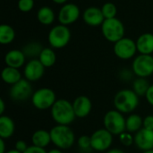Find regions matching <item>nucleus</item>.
Instances as JSON below:
<instances>
[{"mask_svg":"<svg viewBox=\"0 0 153 153\" xmlns=\"http://www.w3.org/2000/svg\"><path fill=\"white\" fill-rule=\"evenodd\" d=\"M50 109L52 118L57 125L69 126L76 118L73 103L67 100H57Z\"/></svg>","mask_w":153,"mask_h":153,"instance_id":"1","label":"nucleus"},{"mask_svg":"<svg viewBox=\"0 0 153 153\" xmlns=\"http://www.w3.org/2000/svg\"><path fill=\"white\" fill-rule=\"evenodd\" d=\"M51 143L60 150H67L73 147L75 142V135L69 126L56 125L51 128Z\"/></svg>","mask_w":153,"mask_h":153,"instance_id":"2","label":"nucleus"},{"mask_svg":"<svg viewBox=\"0 0 153 153\" xmlns=\"http://www.w3.org/2000/svg\"><path fill=\"white\" fill-rule=\"evenodd\" d=\"M139 105V96L129 89L119 91L114 98V106L117 110L123 114L134 112Z\"/></svg>","mask_w":153,"mask_h":153,"instance_id":"3","label":"nucleus"},{"mask_svg":"<svg viewBox=\"0 0 153 153\" xmlns=\"http://www.w3.org/2000/svg\"><path fill=\"white\" fill-rule=\"evenodd\" d=\"M101 32L108 41L116 43L125 37L126 29L122 21L116 17L104 21L101 25Z\"/></svg>","mask_w":153,"mask_h":153,"instance_id":"4","label":"nucleus"},{"mask_svg":"<svg viewBox=\"0 0 153 153\" xmlns=\"http://www.w3.org/2000/svg\"><path fill=\"white\" fill-rule=\"evenodd\" d=\"M71 36V30L67 26L58 24L50 29L48 35V41L52 48L60 49L68 45Z\"/></svg>","mask_w":153,"mask_h":153,"instance_id":"5","label":"nucleus"},{"mask_svg":"<svg viewBox=\"0 0 153 153\" xmlns=\"http://www.w3.org/2000/svg\"><path fill=\"white\" fill-rule=\"evenodd\" d=\"M126 118H125L123 113L118 110H109L105 114L103 118L104 128L110 132L113 135H120L126 131Z\"/></svg>","mask_w":153,"mask_h":153,"instance_id":"6","label":"nucleus"},{"mask_svg":"<svg viewBox=\"0 0 153 153\" xmlns=\"http://www.w3.org/2000/svg\"><path fill=\"white\" fill-rule=\"evenodd\" d=\"M31 103L39 110H46L51 108L55 102L57 100L56 93L49 88H40L33 92Z\"/></svg>","mask_w":153,"mask_h":153,"instance_id":"7","label":"nucleus"},{"mask_svg":"<svg viewBox=\"0 0 153 153\" xmlns=\"http://www.w3.org/2000/svg\"><path fill=\"white\" fill-rule=\"evenodd\" d=\"M132 71L141 78H147L153 74V56L152 55H138L132 64Z\"/></svg>","mask_w":153,"mask_h":153,"instance_id":"8","label":"nucleus"},{"mask_svg":"<svg viewBox=\"0 0 153 153\" xmlns=\"http://www.w3.org/2000/svg\"><path fill=\"white\" fill-rule=\"evenodd\" d=\"M91 149L96 152H108L113 143V134L105 128L98 129L91 135Z\"/></svg>","mask_w":153,"mask_h":153,"instance_id":"9","label":"nucleus"},{"mask_svg":"<svg viewBox=\"0 0 153 153\" xmlns=\"http://www.w3.org/2000/svg\"><path fill=\"white\" fill-rule=\"evenodd\" d=\"M137 51L136 41L130 38L124 37L117 42L114 43V53L122 60H128L135 56Z\"/></svg>","mask_w":153,"mask_h":153,"instance_id":"10","label":"nucleus"},{"mask_svg":"<svg viewBox=\"0 0 153 153\" xmlns=\"http://www.w3.org/2000/svg\"><path fill=\"white\" fill-rule=\"evenodd\" d=\"M32 87L30 82L26 79H22L10 88L9 95L13 101H25L31 98Z\"/></svg>","mask_w":153,"mask_h":153,"instance_id":"11","label":"nucleus"},{"mask_svg":"<svg viewBox=\"0 0 153 153\" xmlns=\"http://www.w3.org/2000/svg\"><path fill=\"white\" fill-rule=\"evenodd\" d=\"M81 15L79 6L73 3H66L63 4L58 13V21L60 24L68 26L78 21Z\"/></svg>","mask_w":153,"mask_h":153,"instance_id":"12","label":"nucleus"},{"mask_svg":"<svg viewBox=\"0 0 153 153\" xmlns=\"http://www.w3.org/2000/svg\"><path fill=\"white\" fill-rule=\"evenodd\" d=\"M45 66L40 63L38 58L30 59L25 65L23 69V74L26 80L29 82H36L41 79L45 73Z\"/></svg>","mask_w":153,"mask_h":153,"instance_id":"13","label":"nucleus"},{"mask_svg":"<svg viewBox=\"0 0 153 153\" xmlns=\"http://www.w3.org/2000/svg\"><path fill=\"white\" fill-rule=\"evenodd\" d=\"M134 144L143 152L153 150V130L142 128L134 134Z\"/></svg>","mask_w":153,"mask_h":153,"instance_id":"14","label":"nucleus"},{"mask_svg":"<svg viewBox=\"0 0 153 153\" xmlns=\"http://www.w3.org/2000/svg\"><path fill=\"white\" fill-rule=\"evenodd\" d=\"M82 20L89 26H101L106 20L101 8L97 6H90L86 8L82 13Z\"/></svg>","mask_w":153,"mask_h":153,"instance_id":"15","label":"nucleus"},{"mask_svg":"<svg viewBox=\"0 0 153 153\" xmlns=\"http://www.w3.org/2000/svg\"><path fill=\"white\" fill-rule=\"evenodd\" d=\"M73 107L76 117L84 118L90 115L92 109V103L87 96L81 95L73 101Z\"/></svg>","mask_w":153,"mask_h":153,"instance_id":"16","label":"nucleus"},{"mask_svg":"<svg viewBox=\"0 0 153 153\" xmlns=\"http://www.w3.org/2000/svg\"><path fill=\"white\" fill-rule=\"evenodd\" d=\"M25 61L26 56L22 49H12L8 51L4 56V63L6 66L19 69L24 65Z\"/></svg>","mask_w":153,"mask_h":153,"instance_id":"17","label":"nucleus"},{"mask_svg":"<svg viewBox=\"0 0 153 153\" xmlns=\"http://www.w3.org/2000/svg\"><path fill=\"white\" fill-rule=\"evenodd\" d=\"M137 51L142 55H152L153 53V34L150 32L141 34L136 40Z\"/></svg>","mask_w":153,"mask_h":153,"instance_id":"18","label":"nucleus"},{"mask_svg":"<svg viewBox=\"0 0 153 153\" xmlns=\"http://www.w3.org/2000/svg\"><path fill=\"white\" fill-rule=\"evenodd\" d=\"M15 131V124L13 120L7 116L0 117V138L9 139L12 137Z\"/></svg>","mask_w":153,"mask_h":153,"instance_id":"19","label":"nucleus"},{"mask_svg":"<svg viewBox=\"0 0 153 153\" xmlns=\"http://www.w3.org/2000/svg\"><path fill=\"white\" fill-rule=\"evenodd\" d=\"M31 143H32V145L34 146L45 149L51 143L50 132L47 130H43V129L35 131L31 136Z\"/></svg>","mask_w":153,"mask_h":153,"instance_id":"20","label":"nucleus"},{"mask_svg":"<svg viewBox=\"0 0 153 153\" xmlns=\"http://www.w3.org/2000/svg\"><path fill=\"white\" fill-rule=\"evenodd\" d=\"M2 80L9 85H13L16 82H18L19 81H21L22 78V74L19 71V69L17 68H13V67H10V66H6L3 69L2 74Z\"/></svg>","mask_w":153,"mask_h":153,"instance_id":"21","label":"nucleus"},{"mask_svg":"<svg viewBox=\"0 0 153 153\" xmlns=\"http://www.w3.org/2000/svg\"><path fill=\"white\" fill-rule=\"evenodd\" d=\"M143 127V119L140 115L131 114L126 119V129L130 134H136Z\"/></svg>","mask_w":153,"mask_h":153,"instance_id":"22","label":"nucleus"},{"mask_svg":"<svg viewBox=\"0 0 153 153\" xmlns=\"http://www.w3.org/2000/svg\"><path fill=\"white\" fill-rule=\"evenodd\" d=\"M43 48H44L42 47V45L39 42L31 41V42H28L27 44H25L22 47V51L25 55L26 58L28 57L30 60V59H35L36 57L39 58Z\"/></svg>","mask_w":153,"mask_h":153,"instance_id":"23","label":"nucleus"},{"mask_svg":"<svg viewBox=\"0 0 153 153\" xmlns=\"http://www.w3.org/2000/svg\"><path fill=\"white\" fill-rule=\"evenodd\" d=\"M56 18L55 13L49 6H42L38 10L37 19L43 25H50L54 22Z\"/></svg>","mask_w":153,"mask_h":153,"instance_id":"24","label":"nucleus"},{"mask_svg":"<svg viewBox=\"0 0 153 153\" xmlns=\"http://www.w3.org/2000/svg\"><path fill=\"white\" fill-rule=\"evenodd\" d=\"M38 59L46 68H48L56 64V55L52 48H44Z\"/></svg>","mask_w":153,"mask_h":153,"instance_id":"25","label":"nucleus"},{"mask_svg":"<svg viewBox=\"0 0 153 153\" xmlns=\"http://www.w3.org/2000/svg\"><path fill=\"white\" fill-rule=\"evenodd\" d=\"M15 39V30L9 24L0 25V43L2 45L11 44Z\"/></svg>","mask_w":153,"mask_h":153,"instance_id":"26","label":"nucleus"},{"mask_svg":"<svg viewBox=\"0 0 153 153\" xmlns=\"http://www.w3.org/2000/svg\"><path fill=\"white\" fill-rule=\"evenodd\" d=\"M151 84L149 83L148 80L146 78H141L138 77L136 80L133 82V91L139 96H145L148 89L150 88Z\"/></svg>","mask_w":153,"mask_h":153,"instance_id":"27","label":"nucleus"},{"mask_svg":"<svg viewBox=\"0 0 153 153\" xmlns=\"http://www.w3.org/2000/svg\"><path fill=\"white\" fill-rule=\"evenodd\" d=\"M101 11L105 19H112V18L117 17V8L114 3H111V2L105 3L101 7Z\"/></svg>","mask_w":153,"mask_h":153,"instance_id":"28","label":"nucleus"},{"mask_svg":"<svg viewBox=\"0 0 153 153\" xmlns=\"http://www.w3.org/2000/svg\"><path fill=\"white\" fill-rule=\"evenodd\" d=\"M34 0H19L17 3L18 9L22 13H29L34 7Z\"/></svg>","mask_w":153,"mask_h":153,"instance_id":"29","label":"nucleus"},{"mask_svg":"<svg viewBox=\"0 0 153 153\" xmlns=\"http://www.w3.org/2000/svg\"><path fill=\"white\" fill-rule=\"evenodd\" d=\"M118 136H119V141L122 143V145L126 147H129L134 144V136H133L132 134L126 131Z\"/></svg>","mask_w":153,"mask_h":153,"instance_id":"30","label":"nucleus"},{"mask_svg":"<svg viewBox=\"0 0 153 153\" xmlns=\"http://www.w3.org/2000/svg\"><path fill=\"white\" fill-rule=\"evenodd\" d=\"M78 146L82 150H89L91 148V136L82 135L78 139Z\"/></svg>","mask_w":153,"mask_h":153,"instance_id":"31","label":"nucleus"},{"mask_svg":"<svg viewBox=\"0 0 153 153\" xmlns=\"http://www.w3.org/2000/svg\"><path fill=\"white\" fill-rule=\"evenodd\" d=\"M143 128L153 130V116L149 115L143 118Z\"/></svg>","mask_w":153,"mask_h":153,"instance_id":"32","label":"nucleus"},{"mask_svg":"<svg viewBox=\"0 0 153 153\" xmlns=\"http://www.w3.org/2000/svg\"><path fill=\"white\" fill-rule=\"evenodd\" d=\"M28 145H27V143L24 142V141H22V140H19V141H17L16 143H15V150H17L18 152H20L23 153L27 149H28Z\"/></svg>","mask_w":153,"mask_h":153,"instance_id":"33","label":"nucleus"},{"mask_svg":"<svg viewBox=\"0 0 153 153\" xmlns=\"http://www.w3.org/2000/svg\"><path fill=\"white\" fill-rule=\"evenodd\" d=\"M23 153H48V152H46V150L44 148L30 145V146L28 147V149Z\"/></svg>","mask_w":153,"mask_h":153,"instance_id":"34","label":"nucleus"},{"mask_svg":"<svg viewBox=\"0 0 153 153\" xmlns=\"http://www.w3.org/2000/svg\"><path fill=\"white\" fill-rule=\"evenodd\" d=\"M145 98L147 102L153 107V84L150 86V88L148 89L146 94H145Z\"/></svg>","mask_w":153,"mask_h":153,"instance_id":"35","label":"nucleus"},{"mask_svg":"<svg viewBox=\"0 0 153 153\" xmlns=\"http://www.w3.org/2000/svg\"><path fill=\"white\" fill-rule=\"evenodd\" d=\"M7 151H5V143L4 139H0V153H5Z\"/></svg>","mask_w":153,"mask_h":153,"instance_id":"36","label":"nucleus"},{"mask_svg":"<svg viewBox=\"0 0 153 153\" xmlns=\"http://www.w3.org/2000/svg\"><path fill=\"white\" fill-rule=\"evenodd\" d=\"M5 110V103L3 99L0 100V116H3L4 112Z\"/></svg>","mask_w":153,"mask_h":153,"instance_id":"37","label":"nucleus"},{"mask_svg":"<svg viewBox=\"0 0 153 153\" xmlns=\"http://www.w3.org/2000/svg\"><path fill=\"white\" fill-rule=\"evenodd\" d=\"M106 153H126L124 151L120 150V149H117V148H115V149H111V150H108Z\"/></svg>","mask_w":153,"mask_h":153,"instance_id":"38","label":"nucleus"},{"mask_svg":"<svg viewBox=\"0 0 153 153\" xmlns=\"http://www.w3.org/2000/svg\"><path fill=\"white\" fill-rule=\"evenodd\" d=\"M55 4H66V2L68 0H52Z\"/></svg>","mask_w":153,"mask_h":153,"instance_id":"39","label":"nucleus"},{"mask_svg":"<svg viewBox=\"0 0 153 153\" xmlns=\"http://www.w3.org/2000/svg\"><path fill=\"white\" fill-rule=\"evenodd\" d=\"M48 153H63V152H62L60 149L56 148V149H52V150H50L49 152H48Z\"/></svg>","mask_w":153,"mask_h":153,"instance_id":"40","label":"nucleus"},{"mask_svg":"<svg viewBox=\"0 0 153 153\" xmlns=\"http://www.w3.org/2000/svg\"><path fill=\"white\" fill-rule=\"evenodd\" d=\"M5 153H22V152H18V151H17V150H15V149H13V150H9V151H7Z\"/></svg>","mask_w":153,"mask_h":153,"instance_id":"41","label":"nucleus"},{"mask_svg":"<svg viewBox=\"0 0 153 153\" xmlns=\"http://www.w3.org/2000/svg\"><path fill=\"white\" fill-rule=\"evenodd\" d=\"M143 153H153V150H151V151H147V152H143Z\"/></svg>","mask_w":153,"mask_h":153,"instance_id":"42","label":"nucleus"}]
</instances>
